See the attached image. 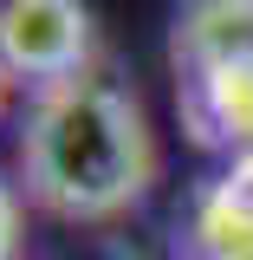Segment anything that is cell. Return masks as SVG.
Listing matches in <instances>:
<instances>
[{"instance_id":"obj_5","label":"cell","mask_w":253,"mask_h":260,"mask_svg":"<svg viewBox=\"0 0 253 260\" xmlns=\"http://www.w3.org/2000/svg\"><path fill=\"white\" fill-rule=\"evenodd\" d=\"M20 254V195H13V182H0V260Z\"/></svg>"},{"instance_id":"obj_4","label":"cell","mask_w":253,"mask_h":260,"mask_svg":"<svg viewBox=\"0 0 253 260\" xmlns=\"http://www.w3.org/2000/svg\"><path fill=\"white\" fill-rule=\"evenodd\" d=\"M182 117L195 143H253V72L182 78Z\"/></svg>"},{"instance_id":"obj_2","label":"cell","mask_w":253,"mask_h":260,"mask_svg":"<svg viewBox=\"0 0 253 260\" xmlns=\"http://www.w3.org/2000/svg\"><path fill=\"white\" fill-rule=\"evenodd\" d=\"M0 59L7 78L65 85L91 72V7L85 0H0Z\"/></svg>"},{"instance_id":"obj_1","label":"cell","mask_w":253,"mask_h":260,"mask_svg":"<svg viewBox=\"0 0 253 260\" xmlns=\"http://www.w3.org/2000/svg\"><path fill=\"white\" fill-rule=\"evenodd\" d=\"M20 182L59 221H111L156 182V130L117 78L78 72L32 98L20 130Z\"/></svg>"},{"instance_id":"obj_6","label":"cell","mask_w":253,"mask_h":260,"mask_svg":"<svg viewBox=\"0 0 253 260\" xmlns=\"http://www.w3.org/2000/svg\"><path fill=\"white\" fill-rule=\"evenodd\" d=\"M7 85H13V78H7V59H0V98H7Z\"/></svg>"},{"instance_id":"obj_3","label":"cell","mask_w":253,"mask_h":260,"mask_svg":"<svg viewBox=\"0 0 253 260\" xmlns=\"http://www.w3.org/2000/svg\"><path fill=\"white\" fill-rule=\"evenodd\" d=\"M169 65L182 78L253 72V0H182L169 20Z\"/></svg>"}]
</instances>
